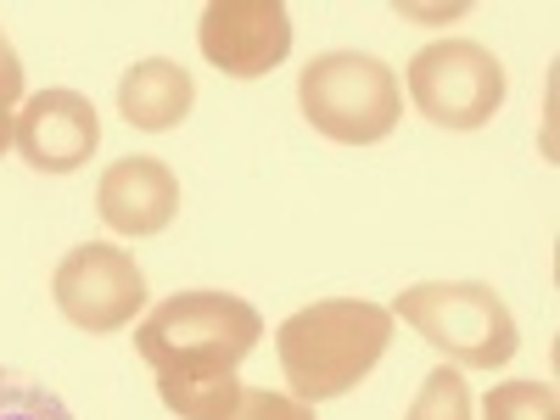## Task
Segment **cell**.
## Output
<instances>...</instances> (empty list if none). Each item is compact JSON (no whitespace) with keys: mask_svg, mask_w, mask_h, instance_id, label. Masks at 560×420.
<instances>
[{"mask_svg":"<svg viewBox=\"0 0 560 420\" xmlns=\"http://www.w3.org/2000/svg\"><path fill=\"white\" fill-rule=\"evenodd\" d=\"M393 342V314L364 298H325L280 319L275 353L287 370V387L298 404H325L353 393L382 364Z\"/></svg>","mask_w":560,"mask_h":420,"instance_id":"6da1fadb","label":"cell"},{"mask_svg":"<svg viewBox=\"0 0 560 420\" xmlns=\"http://www.w3.org/2000/svg\"><path fill=\"white\" fill-rule=\"evenodd\" d=\"M264 337V314L230 292H174L135 325V353L158 376H230Z\"/></svg>","mask_w":560,"mask_h":420,"instance_id":"7a4b0ae2","label":"cell"},{"mask_svg":"<svg viewBox=\"0 0 560 420\" xmlns=\"http://www.w3.org/2000/svg\"><path fill=\"white\" fill-rule=\"evenodd\" d=\"M404 319L420 342H432L465 370H504L522 348L516 314L504 308V298L482 280H427V287H404L398 303L387 308Z\"/></svg>","mask_w":560,"mask_h":420,"instance_id":"3957f363","label":"cell"},{"mask_svg":"<svg viewBox=\"0 0 560 420\" xmlns=\"http://www.w3.org/2000/svg\"><path fill=\"white\" fill-rule=\"evenodd\" d=\"M298 107L337 147H382L404 118V90L382 57L325 51L298 79Z\"/></svg>","mask_w":560,"mask_h":420,"instance_id":"277c9868","label":"cell"},{"mask_svg":"<svg viewBox=\"0 0 560 420\" xmlns=\"http://www.w3.org/2000/svg\"><path fill=\"white\" fill-rule=\"evenodd\" d=\"M404 84L420 118L438 129H482L504 107V62L477 39H438L415 51Z\"/></svg>","mask_w":560,"mask_h":420,"instance_id":"5b68a950","label":"cell"},{"mask_svg":"<svg viewBox=\"0 0 560 420\" xmlns=\"http://www.w3.org/2000/svg\"><path fill=\"white\" fill-rule=\"evenodd\" d=\"M51 298H57V308L73 331L107 337V331H124V325L147 308V275H140V264L124 247L84 242L57 264Z\"/></svg>","mask_w":560,"mask_h":420,"instance_id":"8992f818","label":"cell"},{"mask_svg":"<svg viewBox=\"0 0 560 420\" xmlns=\"http://www.w3.org/2000/svg\"><path fill=\"white\" fill-rule=\"evenodd\" d=\"M202 57L230 79H264L292 51V12L280 0H213L197 23Z\"/></svg>","mask_w":560,"mask_h":420,"instance_id":"52a82bcc","label":"cell"},{"mask_svg":"<svg viewBox=\"0 0 560 420\" xmlns=\"http://www.w3.org/2000/svg\"><path fill=\"white\" fill-rule=\"evenodd\" d=\"M12 147L34 174H73L102 147V113L79 90H39L18 113Z\"/></svg>","mask_w":560,"mask_h":420,"instance_id":"ba28073f","label":"cell"},{"mask_svg":"<svg viewBox=\"0 0 560 420\" xmlns=\"http://www.w3.org/2000/svg\"><path fill=\"white\" fill-rule=\"evenodd\" d=\"M96 208L118 236H163L179 213V179L163 158H118L96 185Z\"/></svg>","mask_w":560,"mask_h":420,"instance_id":"9c48e42d","label":"cell"},{"mask_svg":"<svg viewBox=\"0 0 560 420\" xmlns=\"http://www.w3.org/2000/svg\"><path fill=\"white\" fill-rule=\"evenodd\" d=\"M191 107H197V84H191V73H185L179 62H168V57H147V62H135L118 79V113L140 135L179 129L185 118H191Z\"/></svg>","mask_w":560,"mask_h":420,"instance_id":"30bf717a","label":"cell"},{"mask_svg":"<svg viewBox=\"0 0 560 420\" xmlns=\"http://www.w3.org/2000/svg\"><path fill=\"white\" fill-rule=\"evenodd\" d=\"M158 398L179 420H224L242 398V382H236V370L230 376H158Z\"/></svg>","mask_w":560,"mask_h":420,"instance_id":"8fae6325","label":"cell"},{"mask_svg":"<svg viewBox=\"0 0 560 420\" xmlns=\"http://www.w3.org/2000/svg\"><path fill=\"white\" fill-rule=\"evenodd\" d=\"M482 420H560V398L549 382H499L482 398Z\"/></svg>","mask_w":560,"mask_h":420,"instance_id":"7c38bea8","label":"cell"},{"mask_svg":"<svg viewBox=\"0 0 560 420\" xmlns=\"http://www.w3.org/2000/svg\"><path fill=\"white\" fill-rule=\"evenodd\" d=\"M404 420H471V387H465L459 370H432L427 382H420L415 404L404 409Z\"/></svg>","mask_w":560,"mask_h":420,"instance_id":"4fadbf2b","label":"cell"},{"mask_svg":"<svg viewBox=\"0 0 560 420\" xmlns=\"http://www.w3.org/2000/svg\"><path fill=\"white\" fill-rule=\"evenodd\" d=\"M0 420H73V415L51 387L23 382L18 370H0Z\"/></svg>","mask_w":560,"mask_h":420,"instance_id":"5bb4252c","label":"cell"},{"mask_svg":"<svg viewBox=\"0 0 560 420\" xmlns=\"http://www.w3.org/2000/svg\"><path fill=\"white\" fill-rule=\"evenodd\" d=\"M224 420H314L308 404H298L292 393H269V387H242L236 409Z\"/></svg>","mask_w":560,"mask_h":420,"instance_id":"9a60e30c","label":"cell"},{"mask_svg":"<svg viewBox=\"0 0 560 420\" xmlns=\"http://www.w3.org/2000/svg\"><path fill=\"white\" fill-rule=\"evenodd\" d=\"M23 102V62L12 51V39L0 34V107H18Z\"/></svg>","mask_w":560,"mask_h":420,"instance_id":"2e32d148","label":"cell"},{"mask_svg":"<svg viewBox=\"0 0 560 420\" xmlns=\"http://www.w3.org/2000/svg\"><path fill=\"white\" fill-rule=\"evenodd\" d=\"M12 129H18V113H12V107H0V158L12 152Z\"/></svg>","mask_w":560,"mask_h":420,"instance_id":"e0dca14e","label":"cell"}]
</instances>
